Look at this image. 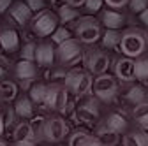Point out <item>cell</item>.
Returning <instances> with one entry per match:
<instances>
[{"mask_svg":"<svg viewBox=\"0 0 148 146\" xmlns=\"http://www.w3.org/2000/svg\"><path fill=\"white\" fill-rule=\"evenodd\" d=\"M148 44L145 39V32L139 28H127L122 32V39H120V51L125 57L138 58L141 55H145Z\"/></svg>","mask_w":148,"mask_h":146,"instance_id":"1","label":"cell"},{"mask_svg":"<svg viewBox=\"0 0 148 146\" xmlns=\"http://www.w3.org/2000/svg\"><path fill=\"white\" fill-rule=\"evenodd\" d=\"M92 85H94V79H92V74L85 69H72L69 70L65 78H64V86L67 88V92L74 97H83L90 92Z\"/></svg>","mask_w":148,"mask_h":146,"instance_id":"2","label":"cell"},{"mask_svg":"<svg viewBox=\"0 0 148 146\" xmlns=\"http://www.w3.org/2000/svg\"><path fill=\"white\" fill-rule=\"evenodd\" d=\"M74 33H76V39L81 44H95L102 35L101 23L94 16H83L78 20L76 27H74Z\"/></svg>","mask_w":148,"mask_h":146,"instance_id":"3","label":"cell"},{"mask_svg":"<svg viewBox=\"0 0 148 146\" xmlns=\"http://www.w3.org/2000/svg\"><path fill=\"white\" fill-rule=\"evenodd\" d=\"M83 58V48L81 42L78 39H67L62 44L57 46L55 49V60L60 63V67H69L74 65L76 62H79Z\"/></svg>","mask_w":148,"mask_h":146,"instance_id":"4","label":"cell"},{"mask_svg":"<svg viewBox=\"0 0 148 146\" xmlns=\"http://www.w3.org/2000/svg\"><path fill=\"white\" fill-rule=\"evenodd\" d=\"M83 63H85V69L90 72L92 76H99V74H104L108 72L109 65H111V58L109 55L99 48H90L83 53Z\"/></svg>","mask_w":148,"mask_h":146,"instance_id":"5","label":"cell"},{"mask_svg":"<svg viewBox=\"0 0 148 146\" xmlns=\"http://www.w3.org/2000/svg\"><path fill=\"white\" fill-rule=\"evenodd\" d=\"M67 136H69V125H67V121H65L62 116H49V118H44L41 137H42L46 143H55V144H57V143L64 141Z\"/></svg>","mask_w":148,"mask_h":146,"instance_id":"6","label":"cell"},{"mask_svg":"<svg viewBox=\"0 0 148 146\" xmlns=\"http://www.w3.org/2000/svg\"><path fill=\"white\" fill-rule=\"evenodd\" d=\"M92 88H94V95L99 100L109 102L118 95V79L115 76L108 74V72H104V74H99L94 78Z\"/></svg>","mask_w":148,"mask_h":146,"instance_id":"7","label":"cell"},{"mask_svg":"<svg viewBox=\"0 0 148 146\" xmlns=\"http://www.w3.org/2000/svg\"><path fill=\"white\" fill-rule=\"evenodd\" d=\"M58 16L51 11H39L35 18H32V32L39 37L51 35L58 27Z\"/></svg>","mask_w":148,"mask_h":146,"instance_id":"8","label":"cell"},{"mask_svg":"<svg viewBox=\"0 0 148 146\" xmlns=\"http://www.w3.org/2000/svg\"><path fill=\"white\" fill-rule=\"evenodd\" d=\"M97 100H99L97 97L95 99H88L81 106H76V109H74V113H72L76 123H86V125H90V123H94L95 120H99L101 111H99Z\"/></svg>","mask_w":148,"mask_h":146,"instance_id":"9","label":"cell"},{"mask_svg":"<svg viewBox=\"0 0 148 146\" xmlns=\"http://www.w3.org/2000/svg\"><path fill=\"white\" fill-rule=\"evenodd\" d=\"M115 78L120 81V83H134L136 81V74H134V58L131 57H123L118 58L115 62Z\"/></svg>","mask_w":148,"mask_h":146,"instance_id":"10","label":"cell"},{"mask_svg":"<svg viewBox=\"0 0 148 146\" xmlns=\"http://www.w3.org/2000/svg\"><path fill=\"white\" fill-rule=\"evenodd\" d=\"M35 62L41 67H51L55 62V48L51 42H41L35 46Z\"/></svg>","mask_w":148,"mask_h":146,"instance_id":"11","label":"cell"},{"mask_svg":"<svg viewBox=\"0 0 148 146\" xmlns=\"http://www.w3.org/2000/svg\"><path fill=\"white\" fill-rule=\"evenodd\" d=\"M101 23L106 27V28H115V30H120L125 23V16L118 11V9H106V11H101Z\"/></svg>","mask_w":148,"mask_h":146,"instance_id":"12","label":"cell"},{"mask_svg":"<svg viewBox=\"0 0 148 146\" xmlns=\"http://www.w3.org/2000/svg\"><path fill=\"white\" fill-rule=\"evenodd\" d=\"M9 14L12 18V21L18 23L20 27H25L28 25V21H32V9L23 2L12 4V7H9Z\"/></svg>","mask_w":148,"mask_h":146,"instance_id":"13","label":"cell"},{"mask_svg":"<svg viewBox=\"0 0 148 146\" xmlns=\"http://www.w3.org/2000/svg\"><path fill=\"white\" fill-rule=\"evenodd\" d=\"M122 146H148V132L141 129H129L122 136Z\"/></svg>","mask_w":148,"mask_h":146,"instance_id":"14","label":"cell"},{"mask_svg":"<svg viewBox=\"0 0 148 146\" xmlns=\"http://www.w3.org/2000/svg\"><path fill=\"white\" fill-rule=\"evenodd\" d=\"M64 85L60 83H51L46 90V97L42 102V107L46 111H57L58 109V100H60V93H62Z\"/></svg>","mask_w":148,"mask_h":146,"instance_id":"15","label":"cell"},{"mask_svg":"<svg viewBox=\"0 0 148 146\" xmlns=\"http://www.w3.org/2000/svg\"><path fill=\"white\" fill-rule=\"evenodd\" d=\"M14 74L20 81H32L37 76V67L32 60H20L14 67Z\"/></svg>","mask_w":148,"mask_h":146,"instance_id":"16","label":"cell"},{"mask_svg":"<svg viewBox=\"0 0 148 146\" xmlns=\"http://www.w3.org/2000/svg\"><path fill=\"white\" fill-rule=\"evenodd\" d=\"M102 123L108 127V129L115 130V132H118V134H123V132L129 130V121H127V118H125L123 115H120V113H108V115L104 116Z\"/></svg>","mask_w":148,"mask_h":146,"instance_id":"17","label":"cell"},{"mask_svg":"<svg viewBox=\"0 0 148 146\" xmlns=\"http://www.w3.org/2000/svg\"><path fill=\"white\" fill-rule=\"evenodd\" d=\"M0 46L5 53H14L20 48V37L12 28H5L0 32Z\"/></svg>","mask_w":148,"mask_h":146,"instance_id":"18","label":"cell"},{"mask_svg":"<svg viewBox=\"0 0 148 146\" xmlns=\"http://www.w3.org/2000/svg\"><path fill=\"white\" fill-rule=\"evenodd\" d=\"M125 100L131 106H138L143 102H148V88L143 85H132L125 93Z\"/></svg>","mask_w":148,"mask_h":146,"instance_id":"19","label":"cell"},{"mask_svg":"<svg viewBox=\"0 0 148 146\" xmlns=\"http://www.w3.org/2000/svg\"><path fill=\"white\" fill-rule=\"evenodd\" d=\"M34 102L28 95H21L16 97V104H14V113L18 118H32L34 116Z\"/></svg>","mask_w":148,"mask_h":146,"instance_id":"20","label":"cell"},{"mask_svg":"<svg viewBox=\"0 0 148 146\" xmlns=\"http://www.w3.org/2000/svg\"><path fill=\"white\" fill-rule=\"evenodd\" d=\"M95 137H99L104 146H118L120 144V134L115 132V130H111V129H108L104 123H101L97 127Z\"/></svg>","mask_w":148,"mask_h":146,"instance_id":"21","label":"cell"},{"mask_svg":"<svg viewBox=\"0 0 148 146\" xmlns=\"http://www.w3.org/2000/svg\"><path fill=\"white\" fill-rule=\"evenodd\" d=\"M132 120L138 125V129L148 132V102L134 106V109H132Z\"/></svg>","mask_w":148,"mask_h":146,"instance_id":"22","label":"cell"},{"mask_svg":"<svg viewBox=\"0 0 148 146\" xmlns=\"http://www.w3.org/2000/svg\"><path fill=\"white\" fill-rule=\"evenodd\" d=\"M120 39H122V33L120 30H115V28H106V32L101 35V44L104 49H116L120 48Z\"/></svg>","mask_w":148,"mask_h":146,"instance_id":"23","label":"cell"},{"mask_svg":"<svg viewBox=\"0 0 148 146\" xmlns=\"http://www.w3.org/2000/svg\"><path fill=\"white\" fill-rule=\"evenodd\" d=\"M14 141H37L35 137V132L32 129V123L28 121H20L16 127H14Z\"/></svg>","mask_w":148,"mask_h":146,"instance_id":"24","label":"cell"},{"mask_svg":"<svg viewBox=\"0 0 148 146\" xmlns=\"http://www.w3.org/2000/svg\"><path fill=\"white\" fill-rule=\"evenodd\" d=\"M92 137H94V134H92V132L83 130V129H78V130H74L72 134H69L67 146H85L86 141H90Z\"/></svg>","mask_w":148,"mask_h":146,"instance_id":"25","label":"cell"},{"mask_svg":"<svg viewBox=\"0 0 148 146\" xmlns=\"http://www.w3.org/2000/svg\"><path fill=\"white\" fill-rule=\"evenodd\" d=\"M134 74L138 81H148V57L141 55L134 58Z\"/></svg>","mask_w":148,"mask_h":146,"instance_id":"26","label":"cell"},{"mask_svg":"<svg viewBox=\"0 0 148 146\" xmlns=\"http://www.w3.org/2000/svg\"><path fill=\"white\" fill-rule=\"evenodd\" d=\"M0 97H2V100H5V102L14 100L18 97V86H16V83L5 81V79L0 81Z\"/></svg>","mask_w":148,"mask_h":146,"instance_id":"27","label":"cell"},{"mask_svg":"<svg viewBox=\"0 0 148 146\" xmlns=\"http://www.w3.org/2000/svg\"><path fill=\"white\" fill-rule=\"evenodd\" d=\"M46 90H48V85H44V83H35V85L30 86L28 97L32 99L34 104H42L44 102V97H46Z\"/></svg>","mask_w":148,"mask_h":146,"instance_id":"28","label":"cell"},{"mask_svg":"<svg viewBox=\"0 0 148 146\" xmlns=\"http://www.w3.org/2000/svg\"><path fill=\"white\" fill-rule=\"evenodd\" d=\"M79 14H78V11L74 9L72 5H69V4H64L60 9H58V20L62 21V23H71L72 20H76Z\"/></svg>","mask_w":148,"mask_h":146,"instance_id":"29","label":"cell"},{"mask_svg":"<svg viewBox=\"0 0 148 146\" xmlns=\"http://www.w3.org/2000/svg\"><path fill=\"white\" fill-rule=\"evenodd\" d=\"M71 37H72L71 32H69L67 28H64V27H62V28H58V27H57V30H55V32L51 33V41H53L55 44H57V46H58V44H62L64 41L71 39Z\"/></svg>","mask_w":148,"mask_h":146,"instance_id":"30","label":"cell"},{"mask_svg":"<svg viewBox=\"0 0 148 146\" xmlns=\"http://www.w3.org/2000/svg\"><path fill=\"white\" fill-rule=\"evenodd\" d=\"M102 4H104V0H85L83 5L88 14H97V12H101Z\"/></svg>","mask_w":148,"mask_h":146,"instance_id":"31","label":"cell"},{"mask_svg":"<svg viewBox=\"0 0 148 146\" xmlns=\"http://www.w3.org/2000/svg\"><path fill=\"white\" fill-rule=\"evenodd\" d=\"M129 9H131V12L134 14H139L141 11H145L148 7V0H129Z\"/></svg>","mask_w":148,"mask_h":146,"instance_id":"32","label":"cell"},{"mask_svg":"<svg viewBox=\"0 0 148 146\" xmlns=\"http://www.w3.org/2000/svg\"><path fill=\"white\" fill-rule=\"evenodd\" d=\"M21 58L23 60H35V44L34 42H27L21 48Z\"/></svg>","mask_w":148,"mask_h":146,"instance_id":"33","label":"cell"},{"mask_svg":"<svg viewBox=\"0 0 148 146\" xmlns=\"http://www.w3.org/2000/svg\"><path fill=\"white\" fill-rule=\"evenodd\" d=\"M104 4L111 9H120V7H125L129 4V0H104Z\"/></svg>","mask_w":148,"mask_h":146,"instance_id":"34","label":"cell"},{"mask_svg":"<svg viewBox=\"0 0 148 146\" xmlns=\"http://www.w3.org/2000/svg\"><path fill=\"white\" fill-rule=\"evenodd\" d=\"M27 5H28L32 11H37V12H39V11L44 9V0H28Z\"/></svg>","mask_w":148,"mask_h":146,"instance_id":"35","label":"cell"},{"mask_svg":"<svg viewBox=\"0 0 148 146\" xmlns=\"http://www.w3.org/2000/svg\"><path fill=\"white\" fill-rule=\"evenodd\" d=\"M139 21H141L145 27H148V7H146L145 11H141V12H139Z\"/></svg>","mask_w":148,"mask_h":146,"instance_id":"36","label":"cell"},{"mask_svg":"<svg viewBox=\"0 0 148 146\" xmlns=\"http://www.w3.org/2000/svg\"><path fill=\"white\" fill-rule=\"evenodd\" d=\"M85 146H104V144H102V141H101L99 137H95V134H94V137H92L90 141H86Z\"/></svg>","mask_w":148,"mask_h":146,"instance_id":"37","label":"cell"},{"mask_svg":"<svg viewBox=\"0 0 148 146\" xmlns=\"http://www.w3.org/2000/svg\"><path fill=\"white\" fill-rule=\"evenodd\" d=\"M12 146H37L35 141H16Z\"/></svg>","mask_w":148,"mask_h":146,"instance_id":"38","label":"cell"},{"mask_svg":"<svg viewBox=\"0 0 148 146\" xmlns=\"http://www.w3.org/2000/svg\"><path fill=\"white\" fill-rule=\"evenodd\" d=\"M11 7V0H0V12H5Z\"/></svg>","mask_w":148,"mask_h":146,"instance_id":"39","label":"cell"},{"mask_svg":"<svg viewBox=\"0 0 148 146\" xmlns=\"http://www.w3.org/2000/svg\"><path fill=\"white\" fill-rule=\"evenodd\" d=\"M65 4H69L72 7H79V5L85 4V0H65Z\"/></svg>","mask_w":148,"mask_h":146,"instance_id":"40","label":"cell"},{"mask_svg":"<svg viewBox=\"0 0 148 146\" xmlns=\"http://www.w3.org/2000/svg\"><path fill=\"white\" fill-rule=\"evenodd\" d=\"M4 130H5V120H4L2 113H0V137L4 136Z\"/></svg>","mask_w":148,"mask_h":146,"instance_id":"41","label":"cell"},{"mask_svg":"<svg viewBox=\"0 0 148 146\" xmlns=\"http://www.w3.org/2000/svg\"><path fill=\"white\" fill-rule=\"evenodd\" d=\"M5 74H7V69L2 65V62H0V81H2V79L5 78Z\"/></svg>","mask_w":148,"mask_h":146,"instance_id":"42","label":"cell"},{"mask_svg":"<svg viewBox=\"0 0 148 146\" xmlns=\"http://www.w3.org/2000/svg\"><path fill=\"white\" fill-rule=\"evenodd\" d=\"M53 2V7H57V9H60L64 4H65V0H51Z\"/></svg>","mask_w":148,"mask_h":146,"instance_id":"43","label":"cell"},{"mask_svg":"<svg viewBox=\"0 0 148 146\" xmlns=\"http://www.w3.org/2000/svg\"><path fill=\"white\" fill-rule=\"evenodd\" d=\"M145 32V39H146V44H148V27H146V30H143Z\"/></svg>","mask_w":148,"mask_h":146,"instance_id":"44","label":"cell"},{"mask_svg":"<svg viewBox=\"0 0 148 146\" xmlns=\"http://www.w3.org/2000/svg\"><path fill=\"white\" fill-rule=\"evenodd\" d=\"M0 146H9V144H7L5 141H0Z\"/></svg>","mask_w":148,"mask_h":146,"instance_id":"45","label":"cell"},{"mask_svg":"<svg viewBox=\"0 0 148 146\" xmlns=\"http://www.w3.org/2000/svg\"><path fill=\"white\" fill-rule=\"evenodd\" d=\"M145 83H146V88H148V81H145Z\"/></svg>","mask_w":148,"mask_h":146,"instance_id":"46","label":"cell"},{"mask_svg":"<svg viewBox=\"0 0 148 146\" xmlns=\"http://www.w3.org/2000/svg\"><path fill=\"white\" fill-rule=\"evenodd\" d=\"M0 32H2V27H0Z\"/></svg>","mask_w":148,"mask_h":146,"instance_id":"47","label":"cell"},{"mask_svg":"<svg viewBox=\"0 0 148 146\" xmlns=\"http://www.w3.org/2000/svg\"><path fill=\"white\" fill-rule=\"evenodd\" d=\"M57 146H62V144H57Z\"/></svg>","mask_w":148,"mask_h":146,"instance_id":"48","label":"cell"},{"mask_svg":"<svg viewBox=\"0 0 148 146\" xmlns=\"http://www.w3.org/2000/svg\"><path fill=\"white\" fill-rule=\"evenodd\" d=\"M0 49H2V46H0Z\"/></svg>","mask_w":148,"mask_h":146,"instance_id":"49","label":"cell"},{"mask_svg":"<svg viewBox=\"0 0 148 146\" xmlns=\"http://www.w3.org/2000/svg\"><path fill=\"white\" fill-rule=\"evenodd\" d=\"M0 100H2V97H0Z\"/></svg>","mask_w":148,"mask_h":146,"instance_id":"50","label":"cell"}]
</instances>
